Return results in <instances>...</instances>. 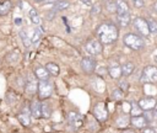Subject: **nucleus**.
I'll use <instances>...</instances> for the list:
<instances>
[{
    "mask_svg": "<svg viewBox=\"0 0 157 133\" xmlns=\"http://www.w3.org/2000/svg\"><path fill=\"white\" fill-rule=\"evenodd\" d=\"M97 37L102 44H112L118 38V28L112 23L104 22L98 27Z\"/></svg>",
    "mask_w": 157,
    "mask_h": 133,
    "instance_id": "f257e3e1",
    "label": "nucleus"
},
{
    "mask_svg": "<svg viewBox=\"0 0 157 133\" xmlns=\"http://www.w3.org/2000/svg\"><path fill=\"white\" fill-rule=\"evenodd\" d=\"M124 43L126 47L134 49V50H140L144 48L145 46V42L144 39L139 36V34H135V33H128L124 36Z\"/></svg>",
    "mask_w": 157,
    "mask_h": 133,
    "instance_id": "f03ea898",
    "label": "nucleus"
},
{
    "mask_svg": "<svg viewBox=\"0 0 157 133\" xmlns=\"http://www.w3.org/2000/svg\"><path fill=\"white\" fill-rule=\"evenodd\" d=\"M37 90H38L39 99L45 100V99H48V97L52 95V92H53V85H52V83L48 81V80H40V81L38 83Z\"/></svg>",
    "mask_w": 157,
    "mask_h": 133,
    "instance_id": "7ed1b4c3",
    "label": "nucleus"
},
{
    "mask_svg": "<svg viewBox=\"0 0 157 133\" xmlns=\"http://www.w3.org/2000/svg\"><path fill=\"white\" fill-rule=\"evenodd\" d=\"M132 23H134V27H135V30L137 31L139 36H148V34H150V31H148V27H147V22H146L145 18H142V17H136V18L132 21Z\"/></svg>",
    "mask_w": 157,
    "mask_h": 133,
    "instance_id": "20e7f679",
    "label": "nucleus"
},
{
    "mask_svg": "<svg viewBox=\"0 0 157 133\" xmlns=\"http://www.w3.org/2000/svg\"><path fill=\"white\" fill-rule=\"evenodd\" d=\"M86 50L91 55H98V54L102 53L103 47H102V43L98 39H90L86 43Z\"/></svg>",
    "mask_w": 157,
    "mask_h": 133,
    "instance_id": "39448f33",
    "label": "nucleus"
},
{
    "mask_svg": "<svg viewBox=\"0 0 157 133\" xmlns=\"http://www.w3.org/2000/svg\"><path fill=\"white\" fill-rule=\"evenodd\" d=\"M142 80L147 83H157V66L153 65L146 66L142 73Z\"/></svg>",
    "mask_w": 157,
    "mask_h": 133,
    "instance_id": "423d86ee",
    "label": "nucleus"
},
{
    "mask_svg": "<svg viewBox=\"0 0 157 133\" xmlns=\"http://www.w3.org/2000/svg\"><path fill=\"white\" fill-rule=\"evenodd\" d=\"M93 115L94 117L98 119V121H105L107 116H108V112H107V108H105V105L103 102H98L94 108H93Z\"/></svg>",
    "mask_w": 157,
    "mask_h": 133,
    "instance_id": "0eeeda50",
    "label": "nucleus"
},
{
    "mask_svg": "<svg viewBox=\"0 0 157 133\" xmlns=\"http://www.w3.org/2000/svg\"><path fill=\"white\" fill-rule=\"evenodd\" d=\"M67 121L74 128H78L83 123V117H82V115H80L77 112H69L67 113Z\"/></svg>",
    "mask_w": 157,
    "mask_h": 133,
    "instance_id": "6e6552de",
    "label": "nucleus"
},
{
    "mask_svg": "<svg viewBox=\"0 0 157 133\" xmlns=\"http://www.w3.org/2000/svg\"><path fill=\"white\" fill-rule=\"evenodd\" d=\"M81 68H82V70L85 73L92 74L94 71V69H96V62L90 57H85L81 60Z\"/></svg>",
    "mask_w": 157,
    "mask_h": 133,
    "instance_id": "1a4fd4ad",
    "label": "nucleus"
},
{
    "mask_svg": "<svg viewBox=\"0 0 157 133\" xmlns=\"http://www.w3.org/2000/svg\"><path fill=\"white\" fill-rule=\"evenodd\" d=\"M37 86H38V83H37V80L34 79V76L28 75V76H27L26 85H25V90H26V92L29 94V95L34 94V92L37 91Z\"/></svg>",
    "mask_w": 157,
    "mask_h": 133,
    "instance_id": "9d476101",
    "label": "nucleus"
},
{
    "mask_svg": "<svg viewBox=\"0 0 157 133\" xmlns=\"http://www.w3.org/2000/svg\"><path fill=\"white\" fill-rule=\"evenodd\" d=\"M156 100L153 99V97H144V99H141L140 101H139V106H140V108L141 110H147V111H150V110H152L155 106H156Z\"/></svg>",
    "mask_w": 157,
    "mask_h": 133,
    "instance_id": "9b49d317",
    "label": "nucleus"
},
{
    "mask_svg": "<svg viewBox=\"0 0 157 133\" xmlns=\"http://www.w3.org/2000/svg\"><path fill=\"white\" fill-rule=\"evenodd\" d=\"M108 73L109 75L113 78V79H119L121 76V69H120V65L119 64H115V63H112L108 68Z\"/></svg>",
    "mask_w": 157,
    "mask_h": 133,
    "instance_id": "f8f14e48",
    "label": "nucleus"
},
{
    "mask_svg": "<svg viewBox=\"0 0 157 133\" xmlns=\"http://www.w3.org/2000/svg\"><path fill=\"white\" fill-rule=\"evenodd\" d=\"M115 12H117V15L129 14L128 4H126L124 0H118V1H115Z\"/></svg>",
    "mask_w": 157,
    "mask_h": 133,
    "instance_id": "ddd939ff",
    "label": "nucleus"
},
{
    "mask_svg": "<svg viewBox=\"0 0 157 133\" xmlns=\"http://www.w3.org/2000/svg\"><path fill=\"white\" fill-rule=\"evenodd\" d=\"M31 115L34 118H39L42 117V112H40V103L38 101H33L31 103Z\"/></svg>",
    "mask_w": 157,
    "mask_h": 133,
    "instance_id": "4468645a",
    "label": "nucleus"
},
{
    "mask_svg": "<svg viewBox=\"0 0 157 133\" xmlns=\"http://www.w3.org/2000/svg\"><path fill=\"white\" fill-rule=\"evenodd\" d=\"M131 124L134 127H137V128H145L147 126V121L145 119V117L137 116V117H132L131 118Z\"/></svg>",
    "mask_w": 157,
    "mask_h": 133,
    "instance_id": "2eb2a0df",
    "label": "nucleus"
},
{
    "mask_svg": "<svg viewBox=\"0 0 157 133\" xmlns=\"http://www.w3.org/2000/svg\"><path fill=\"white\" fill-rule=\"evenodd\" d=\"M120 69H121V75H124V76H129V75L134 71L135 65H134L131 62H126V63H124V64L120 66Z\"/></svg>",
    "mask_w": 157,
    "mask_h": 133,
    "instance_id": "dca6fc26",
    "label": "nucleus"
},
{
    "mask_svg": "<svg viewBox=\"0 0 157 133\" xmlns=\"http://www.w3.org/2000/svg\"><path fill=\"white\" fill-rule=\"evenodd\" d=\"M34 75H36L39 80H48V78H49V73H48L47 69L43 68V66H38V68L34 70Z\"/></svg>",
    "mask_w": 157,
    "mask_h": 133,
    "instance_id": "f3484780",
    "label": "nucleus"
},
{
    "mask_svg": "<svg viewBox=\"0 0 157 133\" xmlns=\"http://www.w3.org/2000/svg\"><path fill=\"white\" fill-rule=\"evenodd\" d=\"M45 69H47V71L49 73V75H54V76L59 75V71H60L59 65H56L55 63H47Z\"/></svg>",
    "mask_w": 157,
    "mask_h": 133,
    "instance_id": "a211bd4d",
    "label": "nucleus"
},
{
    "mask_svg": "<svg viewBox=\"0 0 157 133\" xmlns=\"http://www.w3.org/2000/svg\"><path fill=\"white\" fill-rule=\"evenodd\" d=\"M40 112H42V117H44V118L50 117V115H52V108H50V106H49L48 102H43V103L40 105Z\"/></svg>",
    "mask_w": 157,
    "mask_h": 133,
    "instance_id": "6ab92c4d",
    "label": "nucleus"
},
{
    "mask_svg": "<svg viewBox=\"0 0 157 133\" xmlns=\"http://www.w3.org/2000/svg\"><path fill=\"white\" fill-rule=\"evenodd\" d=\"M118 22L120 23V26L125 27L130 23V14H123V15H118Z\"/></svg>",
    "mask_w": 157,
    "mask_h": 133,
    "instance_id": "aec40b11",
    "label": "nucleus"
},
{
    "mask_svg": "<svg viewBox=\"0 0 157 133\" xmlns=\"http://www.w3.org/2000/svg\"><path fill=\"white\" fill-rule=\"evenodd\" d=\"M130 113L132 117H137V116H142V110L140 108V106L136 102H131V110Z\"/></svg>",
    "mask_w": 157,
    "mask_h": 133,
    "instance_id": "412c9836",
    "label": "nucleus"
},
{
    "mask_svg": "<svg viewBox=\"0 0 157 133\" xmlns=\"http://www.w3.org/2000/svg\"><path fill=\"white\" fill-rule=\"evenodd\" d=\"M146 22H147V27H148L150 33L157 34V21H155L152 18H148V20H146Z\"/></svg>",
    "mask_w": 157,
    "mask_h": 133,
    "instance_id": "4be33fe9",
    "label": "nucleus"
},
{
    "mask_svg": "<svg viewBox=\"0 0 157 133\" xmlns=\"http://www.w3.org/2000/svg\"><path fill=\"white\" fill-rule=\"evenodd\" d=\"M11 2L10 1H4L0 4V16L1 15H6L10 10H11Z\"/></svg>",
    "mask_w": 157,
    "mask_h": 133,
    "instance_id": "5701e85b",
    "label": "nucleus"
},
{
    "mask_svg": "<svg viewBox=\"0 0 157 133\" xmlns=\"http://www.w3.org/2000/svg\"><path fill=\"white\" fill-rule=\"evenodd\" d=\"M18 121L23 124V126H28L29 124V117H28V112H22L18 115Z\"/></svg>",
    "mask_w": 157,
    "mask_h": 133,
    "instance_id": "b1692460",
    "label": "nucleus"
},
{
    "mask_svg": "<svg viewBox=\"0 0 157 133\" xmlns=\"http://www.w3.org/2000/svg\"><path fill=\"white\" fill-rule=\"evenodd\" d=\"M40 36H42V28H36V30L33 31V33H32L31 42H32V43L38 42V41H39V38H40Z\"/></svg>",
    "mask_w": 157,
    "mask_h": 133,
    "instance_id": "393cba45",
    "label": "nucleus"
},
{
    "mask_svg": "<svg viewBox=\"0 0 157 133\" xmlns=\"http://www.w3.org/2000/svg\"><path fill=\"white\" fill-rule=\"evenodd\" d=\"M20 36H21V38H22V42H23L25 47H29L32 42H31V38L28 37L27 32H26V31H21V32H20Z\"/></svg>",
    "mask_w": 157,
    "mask_h": 133,
    "instance_id": "a878e982",
    "label": "nucleus"
},
{
    "mask_svg": "<svg viewBox=\"0 0 157 133\" xmlns=\"http://www.w3.org/2000/svg\"><path fill=\"white\" fill-rule=\"evenodd\" d=\"M70 6V2L69 1H59L54 5V10H65Z\"/></svg>",
    "mask_w": 157,
    "mask_h": 133,
    "instance_id": "bb28decb",
    "label": "nucleus"
},
{
    "mask_svg": "<svg viewBox=\"0 0 157 133\" xmlns=\"http://www.w3.org/2000/svg\"><path fill=\"white\" fill-rule=\"evenodd\" d=\"M112 96H113V99H114V100L120 101V100H123V97H124V92H123L120 89H115V90L113 91Z\"/></svg>",
    "mask_w": 157,
    "mask_h": 133,
    "instance_id": "cd10ccee",
    "label": "nucleus"
},
{
    "mask_svg": "<svg viewBox=\"0 0 157 133\" xmlns=\"http://www.w3.org/2000/svg\"><path fill=\"white\" fill-rule=\"evenodd\" d=\"M18 57H20V53H18V50L16 49V50L11 52V53L7 55V59H9V62H11V63H15V62L18 59Z\"/></svg>",
    "mask_w": 157,
    "mask_h": 133,
    "instance_id": "c85d7f7f",
    "label": "nucleus"
},
{
    "mask_svg": "<svg viewBox=\"0 0 157 133\" xmlns=\"http://www.w3.org/2000/svg\"><path fill=\"white\" fill-rule=\"evenodd\" d=\"M107 10H108L109 12H115V2L109 1V2L107 4Z\"/></svg>",
    "mask_w": 157,
    "mask_h": 133,
    "instance_id": "c756f323",
    "label": "nucleus"
},
{
    "mask_svg": "<svg viewBox=\"0 0 157 133\" xmlns=\"http://www.w3.org/2000/svg\"><path fill=\"white\" fill-rule=\"evenodd\" d=\"M135 7H142L144 6V0H131Z\"/></svg>",
    "mask_w": 157,
    "mask_h": 133,
    "instance_id": "7c9ffc66",
    "label": "nucleus"
},
{
    "mask_svg": "<svg viewBox=\"0 0 157 133\" xmlns=\"http://www.w3.org/2000/svg\"><path fill=\"white\" fill-rule=\"evenodd\" d=\"M128 87H129V84H128L125 80L120 81V90H121V91H125V90H128Z\"/></svg>",
    "mask_w": 157,
    "mask_h": 133,
    "instance_id": "2f4dec72",
    "label": "nucleus"
},
{
    "mask_svg": "<svg viewBox=\"0 0 157 133\" xmlns=\"http://www.w3.org/2000/svg\"><path fill=\"white\" fill-rule=\"evenodd\" d=\"M31 18H32V22H33V23H36V25H40V22H42V21H40V17H39L38 15L32 16Z\"/></svg>",
    "mask_w": 157,
    "mask_h": 133,
    "instance_id": "473e14b6",
    "label": "nucleus"
},
{
    "mask_svg": "<svg viewBox=\"0 0 157 133\" xmlns=\"http://www.w3.org/2000/svg\"><path fill=\"white\" fill-rule=\"evenodd\" d=\"M99 11H101V6H99L98 4H96V5L93 6V9H92V14H96V12L99 14Z\"/></svg>",
    "mask_w": 157,
    "mask_h": 133,
    "instance_id": "72a5a7b5",
    "label": "nucleus"
},
{
    "mask_svg": "<svg viewBox=\"0 0 157 133\" xmlns=\"http://www.w3.org/2000/svg\"><path fill=\"white\" fill-rule=\"evenodd\" d=\"M85 5H87V6H92L93 5V0H81Z\"/></svg>",
    "mask_w": 157,
    "mask_h": 133,
    "instance_id": "f704fd0d",
    "label": "nucleus"
},
{
    "mask_svg": "<svg viewBox=\"0 0 157 133\" xmlns=\"http://www.w3.org/2000/svg\"><path fill=\"white\" fill-rule=\"evenodd\" d=\"M98 71H99V73H98V74H99V75H102V76H103V75H104V74H105V73H104V71H107V73H108V70H107V69H105V68H98Z\"/></svg>",
    "mask_w": 157,
    "mask_h": 133,
    "instance_id": "c9c22d12",
    "label": "nucleus"
},
{
    "mask_svg": "<svg viewBox=\"0 0 157 133\" xmlns=\"http://www.w3.org/2000/svg\"><path fill=\"white\" fill-rule=\"evenodd\" d=\"M142 133H156V132H155V131H153L152 128H145Z\"/></svg>",
    "mask_w": 157,
    "mask_h": 133,
    "instance_id": "e433bc0d",
    "label": "nucleus"
},
{
    "mask_svg": "<svg viewBox=\"0 0 157 133\" xmlns=\"http://www.w3.org/2000/svg\"><path fill=\"white\" fill-rule=\"evenodd\" d=\"M36 15H38V14H37V11H36L34 9H31V10H29V16L32 17V16H36Z\"/></svg>",
    "mask_w": 157,
    "mask_h": 133,
    "instance_id": "4c0bfd02",
    "label": "nucleus"
},
{
    "mask_svg": "<svg viewBox=\"0 0 157 133\" xmlns=\"http://www.w3.org/2000/svg\"><path fill=\"white\" fill-rule=\"evenodd\" d=\"M121 133H135V132H134L132 129H124Z\"/></svg>",
    "mask_w": 157,
    "mask_h": 133,
    "instance_id": "58836bf2",
    "label": "nucleus"
},
{
    "mask_svg": "<svg viewBox=\"0 0 157 133\" xmlns=\"http://www.w3.org/2000/svg\"><path fill=\"white\" fill-rule=\"evenodd\" d=\"M153 10H155V12L157 14V2H155V4H153Z\"/></svg>",
    "mask_w": 157,
    "mask_h": 133,
    "instance_id": "ea45409f",
    "label": "nucleus"
},
{
    "mask_svg": "<svg viewBox=\"0 0 157 133\" xmlns=\"http://www.w3.org/2000/svg\"><path fill=\"white\" fill-rule=\"evenodd\" d=\"M153 118H156V119H157V110L153 112Z\"/></svg>",
    "mask_w": 157,
    "mask_h": 133,
    "instance_id": "a19ab883",
    "label": "nucleus"
},
{
    "mask_svg": "<svg viewBox=\"0 0 157 133\" xmlns=\"http://www.w3.org/2000/svg\"><path fill=\"white\" fill-rule=\"evenodd\" d=\"M50 1H53V0H45V2H50Z\"/></svg>",
    "mask_w": 157,
    "mask_h": 133,
    "instance_id": "79ce46f5",
    "label": "nucleus"
},
{
    "mask_svg": "<svg viewBox=\"0 0 157 133\" xmlns=\"http://www.w3.org/2000/svg\"><path fill=\"white\" fill-rule=\"evenodd\" d=\"M34 1H42V0H34Z\"/></svg>",
    "mask_w": 157,
    "mask_h": 133,
    "instance_id": "37998d69",
    "label": "nucleus"
},
{
    "mask_svg": "<svg viewBox=\"0 0 157 133\" xmlns=\"http://www.w3.org/2000/svg\"><path fill=\"white\" fill-rule=\"evenodd\" d=\"M0 62H1V60H0Z\"/></svg>",
    "mask_w": 157,
    "mask_h": 133,
    "instance_id": "c03bdc74",
    "label": "nucleus"
}]
</instances>
